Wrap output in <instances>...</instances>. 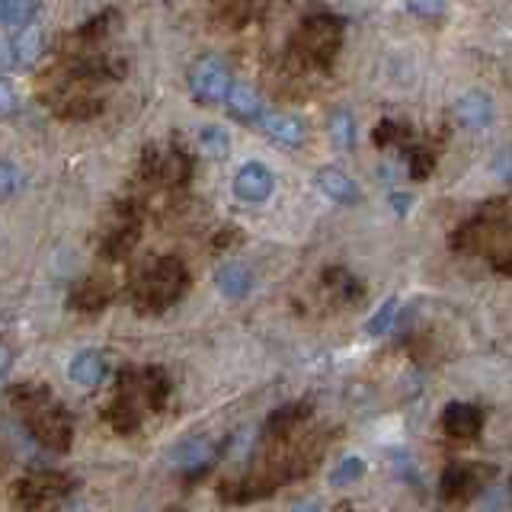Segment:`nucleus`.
<instances>
[{
	"label": "nucleus",
	"instance_id": "1",
	"mask_svg": "<svg viewBox=\"0 0 512 512\" xmlns=\"http://www.w3.org/2000/svg\"><path fill=\"white\" fill-rule=\"evenodd\" d=\"M7 397L20 410L39 445H45L48 452H68L74 439V420L61 404H55L42 384H13Z\"/></svg>",
	"mask_w": 512,
	"mask_h": 512
},
{
	"label": "nucleus",
	"instance_id": "2",
	"mask_svg": "<svg viewBox=\"0 0 512 512\" xmlns=\"http://www.w3.org/2000/svg\"><path fill=\"white\" fill-rule=\"evenodd\" d=\"M189 272L176 256H164L154 266L141 272V279L132 292V301L138 311H167L170 304H176L186 292Z\"/></svg>",
	"mask_w": 512,
	"mask_h": 512
},
{
	"label": "nucleus",
	"instance_id": "3",
	"mask_svg": "<svg viewBox=\"0 0 512 512\" xmlns=\"http://www.w3.org/2000/svg\"><path fill=\"white\" fill-rule=\"evenodd\" d=\"M340 36H343L340 16L320 13V16H311V20H304V26L298 29L295 48L308 64L324 68V64H330V58L336 55V48H340Z\"/></svg>",
	"mask_w": 512,
	"mask_h": 512
},
{
	"label": "nucleus",
	"instance_id": "4",
	"mask_svg": "<svg viewBox=\"0 0 512 512\" xmlns=\"http://www.w3.org/2000/svg\"><path fill=\"white\" fill-rule=\"evenodd\" d=\"M186 80H189L192 96H196L199 103H221L224 93H228V87H231V71L221 58L205 55L192 64Z\"/></svg>",
	"mask_w": 512,
	"mask_h": 512
},
{
	"label": "nucleus",
	"instance_id": "5",
	"mask_svg": "<svg viewBox=\"0 0 512 512\" xmlns=\"http://www.w3.org/2000/svg\"><path fill=\"white\" fill-rule=\"evenodd\" d=\"M71 490H74V477L61 471H36L13 484L16 500L23 506H45L52 500H61V496H68Z\"/></svg>",
	"mask_w": 512,
	"mask_h": 512
},
{
	"label": "nucleus",
	"instance_id": "6",
	"mask_svg": "<svg viewBox=\"0 0 512 512\" xmlns=\"http://www.w3.org/2000/svg\"><path fill=\"white\" fill-rule=\"evenodd\" d=\"M496 477V468L493 464H480V461H471V464H448L445 474H442V496L445 500H468V496L487 490V484Z\"/></svg>",
	"mask_w": 512,
	"mask_h": 512
},
{
	"label": "nucleus",
	"instance_id": "7",
	"mask_svg": "<svg viewBox=\"0 0 512 512\" xmlns=\"http://www.w3.org/2000/svg\"><path fill=\"white\" fill-rule=\"evenodd\" d=\"M256 125H260V132L266 138L282 144V148H298V144H304V138H308V125H304L298 116H292V112L263 109L260 116H256Z\"/></svg>",
	"mask_w": 512,
	"mask_h": 512
},
{
	"label": "nucleus",
	"instance_id": "8",
	"mask_svg": "<svg viewBox=\"0 0 512 512\" xmlns=\"http://www.w3.org/2000/svg\"><path fill=\"white\" fill-rule=\"evenodd\" d=\"M272 186H276V176H272V170L266 164H256V160L244 164L234 176V196L250 205L266 202L272 196Z\"/></svg>",
	"mask_w": 512,
	"mask_h": 512
},
{
	"label": "nucleus",
	"instance_id": "9",
	"mask_svg": "<svg viewBox=\"0 0 512 512\" xmlns=\"http://www.w3.org/2000/svg\"><path fill=\"white\" fill-rule=\"evenodd\" d=\"M442 429L448 439L455 442H471L480 436V429H484V410L474 407V404H461V400H455V404H448L445 413H442Z\"/></svg>",
	"mask_w": 512,
	"mask_h": 512
},
{
	"label": "nucleus",
	"instance_id": "10",
	"mask_svg": "<svg viewBox=\"0 0 512 512\" xmlns=\"http://www.w3.org/2000/svg\"><path fill=\"white\" fill-rule=\"evenodd\" d=\"M215 455H218L215 439H208V436H189V439H183L170 452V464H173V468L186 471V474H196V471H205L208 464L215 461Z\"/></svg>",
	"mask_w": 512,
	"mask_h": 512
},
{
	"label": "nucleus",
	"instance_id": "11",
	"mask_svg": "<svg viewBox=\"0 0 512 512\" xmlns=\"http://www.w3.org/2000/svg\"><path fill=\"white\" fill-rule=\"evenodd\" d=\"M314 186L336 205H359L362 202V189L340 167H320L314 176Z\"/></svg>",
	"mask_w": 512,
	"mask_h": 512
},
{
	"label": "nucleus",
	"instance_id": "12",
	"mask_svg": "<svg viewBox=\"0 0 512 512\" xmlns=\"http://www.w3.org/2000/svg\"><path fill=\"white\" fill-rule=\"evenodd\" d=\"M112 288H116V285H112L109 276H103V272H93V276H87L84 282H77V285H74V292H71V308H74V311H87V314L100 311V308H106V304H109Z\"/></svg>",
	"mask_w": 512,
	"mask_h": 512
},
{
	"label": "nucleus",
	"instance_id": "13",
	"mask_svg": "<svg viewBox=\"0 0 512 512\" xmlns=\"http://www.w3.org/2000/svg\"><path fill=\"white\" fill-rule=\"evenodd\" d=\"M215 285H218V292L224 298H231V301H240V298H247L253 292V269L247 263H240V260H228L218 272H215Z\"/></svg>",
	"mask_w": 512,
	"mask_h": 512
},
{
	"label": "nucleus",
	"instance_id": "14",
	"mask_svg": "<svg viewBox=\"0 0 512 512\" xmlns=\"http://www.w3.org/2000/svg\"><path fill=\"white\" fill-rule=\"evenodd\" d=\"M455 119H458V125L471 128V132H480V128H487L493 122V100L477 90L464 93L455 103Z\"/></svg>",
	"mask_w": 512,
	"mask_h": 512
},
{
	"label": "nucleus",
	"instance_id": "15",
	"mask_svg": "<svg viewBox=\"0 0 512 512\" xmlns=\"http://www.w3.org/2000/svg\"><path fill=\"white\" fill-rule=\"evenodd\" d=\"M138 237H141V228H138V221L125 218V221H119L116 228H112V231H109V234L103 237V247H100V253L106 256V260L119 263V260H125V256L135 250Z\"/></svg>",
	"mask_w": 512,
	"mask_h": 512
},
{
	"label": "nucleus",
	"instance_id": "16",
	"mask_svg": "<svg viewBox=\"0 0 512 512\" xmlns=\"http://www.w3.org/2000/svg\"><path fill=\"white\" fill-rule=\"evenodd\" d=\"M68 378L74 384H80V388H96V384L106 378V359L96 349L77 352V356L71 359V365H68Z\"/></svg>",
	"mask_w": 512,
	"mask_h": 512
},
{
	"label": "nucleus",
	"instance_id": "17",
	"mask_svg": "<svg viewBox=\"0 0 512 512\" xmlns=\"http://www.w3.org/2000/svg\"><path fill=\"white\" fill-rule=\"evenodd\" d=\"M224 103H228V112L237 122H256V116L263 112L260 93L250 84H237V80H231L228 93H224Z\"/></svg>",
	"mask_w": 512,
	"mask_h": 512
},
{
	"label": "nucleus",
	"instance_id": "18",
	"mask_svg": "<svg viewBox=\"0 0 512 512\" xmlns=\"http://www.w3.org/2000/svg\"><path fill=\"white\" fill-rule=\"evenodd\" d=\"M304 416H308V407L304 404H285V407H276L263 423V432L269 439H285L288 432H292Z\"/></svg>",
	"mask_w": 512,
	"mask_h": 512
},
{
	"label": "nucleus",
	"instance_id": "19",
	"mask_svg": "<svg viewBox=\"0 0 512 512\" xmlns=\"http://www.w3.org/2000/svg\"><path fill=\"white\" fill-rule=\"evenodd\" d=\"M106 423L116 429V432H122V436H128V432H135L138 429V423H141V413H138V407H135V400L128 397V391H122L119 397H116V404H112L109 410H106Z\"/></svg>",
	"mask_w": 512,
	"mask_h": 512
},
{
	"label": "nucleus",
	"instance_id": "20",
	"mask_svg": "<svg viewBox=\"0 0 512 512\" xmlns=\"http://www.w3.org/2000/svg\"><path fill=\"white\" fill-rule=\"evenodd\" d=\"M141 394L148 397V407L160 410L167 404V397H170V378L167 372H160V368H148V372H141Z\"/></svg>",
	"mask_w": 512,
	"mask_h": 512
},
{
	"label": "nucleus",
	"instance_id": "21",
	"mask_svg": "<svg viewBox=\"0 0 512 512\" xmlns=\"http://www.w3.org/2000/svg\"><path fill=\"white\" fill-rule=\"evenodd\" d=\"M324 285L336 295V301H343V304H352V301L362 298V282L352 279L346 269H327L324 272Z\"/></svg>",
	"mask_w": 512,
	"mask_h": 512
},
{
	"label": "nucleus",
	"instance_id": "22",
	"mask_svg": "<svg viewBox=\"0 0 512 512\" xmlns=\"http://www.w3.org/2000/svg\"><path fill=\"white\" fill-rule=\"evenodd\" d=\"M13 64H20V68H26V64H32L39 55H42V45H45V39H42V32L39 29H23L20 36H16L13 42Z\"/></svg>",
	"mask_w": 512,
	"mask_h": 512
},
{
	"label": "nucleus",
	"instance_id": "23",
	"mask_svg": "<svg viewBox=\"0 0 512 512\" xmlns=\"http://www.w3.org/2000/svg\"><path fill=\"white\" fill-rule=\"evenodd\" d=\"M327 132H330V141L336 144V148L349 151L352 144H356V119H352L349 109H336L330 122H327Z\"/></svg>",
	"mask_w": 512,
	"mask_h": 512
},
{
	"label": "nucleus",
	"instance_id": "24",
	"mask_svg": "<svg viewBox=\"0 0 512 512\" xmlns=\"http://www.w3.org/2000/svg\"><path fill=\"white\" fill-rule=\"evenodd\" d=\"M157 176H164L170 186H180L192 176V160L186 151H170L167 157H160V167H157Z\"/></svg>",
	"mask_w": 512,
	"mask_h": 512
},
{
	"label": "nucleus",
	"instance_id": "25",
	"mask_svg": "<svg viewBox=\"0 0 512 512\" xmlns=\"http://www.w3.org/2000/svg\"><path fill=\"white\" fill-rule=\"evenodd\" d=\"M199 141H202L205 154L212 160H224L231 154V138H228V132H224L221 125H205L199 132Z\"/></svg>",
	"mask_w": 512,
	"mask_h": 512
},
{
	"label": "nucleus",
	"instance_id": "26",
	"mask_svg": "<svg viewBox=\"0 0 512 512\" xmlns=\"http://www.w3.org/2000/svg\"><path fill=\"white\" fill-rule=\"evenodd\" d=\"M36 4L32 0H0V26H29Z\"/></svg>",
	"mask_w": 512,
	"mask_h": 512
},
{
	"label": "nucleus",
	"instance_id": "27",
	"mask_svg": "<svg viewBox=\"0 0 512 512\" xmlns=\"http://www.w3.org/2000/svg\"><path fill=\"white\" fill-rule=\"evenodd\" d=\"M365 471H368V464L362 458H356V455H349L330 471V484L333 487H349V484H356V480H362Z\"/></svg>",
	"mask_w": 512,
	"mask_h": 512
},
{
	"label": "nucleus",
	"instance_id": "28",
	"mask_svg": "<svg viewBox=\"0 0 512 512\" xmlns=\"http://www.w3.org/2000/svg\"><path fill=\"white\" fill-rule=\"evenodd\" d=\"M404 160H407V173H410V180H426V176L436 170V157H432V151L426 148H407L404 151Z\"/></svg>",
	"mask_w": 512,
	"mask_h": 512
},
{
	"label": "nucleus",
	"instance_id": "29",
	"mask_svg": "<svg viewBox=\"0 0 512 512\" xmlns=\"http://www.w3.org/2000/svg\"><path fill=\"white\" fill-rule=\"evenodd\" d=\"M394 320H397V298H388L372 317H368L365 333H368V336H384V333H388V330L394 327Z\"/></svg>",
	"mask_w": 512,
	"mask_h": 512
},
{
	"label": "nucleus",
	"instance_id": "30",
	"mask_svg": "<svg viewBox=\"0 0 512 512\" xmlns=\"http://www.w3.org/2000/svg\"><path fill=\"white\" fill-rule=\"evenodd\" d=\"M23 183H26L23 170L16 167L13 160H0V199L16 196V192L23 189Z\"/></svg>",
	"mask_w": 512,
	"mask_h": 512
},
{
	"label": "nucleus",
	"instance_id": "31",
	"mask_svg": "<svg viewBox=\"0 0 512 512\" xmlns=\"http://www.w3.org/2000/svg\"><path fill=\"white\" fill-rule=\"evenodd\" d=\"M100 109H103V103L100 100H71V103H64L61 109H58V116H64V119H93V116H100Z\"/></svg>",
	"mask_w": 512,
	"mask_h": 512
},
{
	"label": "nucleus",
	"instance_id": "32",
	"mask_svg": "<svg viewBox=\"0 0 512 512\" xmlns=\"http://www.w3.org/2000/svg\"><path fill=\"white\" fill-rule=\"evenodd\" d=\"M116 20V13H100V16H93L90 23H84L77 29V39L80 42H96V39H103L106 32H109V23Z\"/></svg>",
	"mask_w": 512,
	"mask_h": 512
},
{
	"label": "nucleus",
	"instance_id": "33",
	"mask_svg": "<svg viewBox=\"0 0 512 512\" xmlns=\"http://www.w3.org/2000/svg\"><path fill=\"white\" fill-rule=\"evenodd\" d=\"M407 10L413 16H423V20H432L445 10V0H407Z\"/></svg>",
	"mask_w": 512,
	"mask_h": 512
},
{
	"label": "nucleus",
	"instance_id": "34",
	"mask_svg": "<svg viewBox=\"0 0 512 512\" xmlns=\"http://www.w3.org/2000/svg\"><path fill=\"white\" fill-rule=\"evenodd\" d=\"M13 109H16V93L7 80H0V116H10Z\"/></svg>",
	"mask_w": 512,
	"mask_h": 512
},
{
	"label": "nucleus",
	"instance_id": "35",
	"mask_svg": "<svg viewBox=\"0 0 512 512\" xmlns=\"http://www.w3.org/2000/svg\"><path fill=\"white\" fill-rule=\"evenodd\" d=\"M391 141H397V125L394 122H378L375 144H378V148H384V144H391Z\"/></svg>",
	"mask_w": 512,
	"mask_h": 512
},
{
	"label": "nucleus",
	"instance_id": "36",
	"mask_svg": "<svg viewBox=\"0 0 512 512\" xmlns=\"http://www.w3.org/2000/svg\"><path fill=\"white\" fill-rule=\"evenodd\" d=\"M388 205L394 208L397 215H407L410 208H413V196H407V192H391V196H388Z\"/></svg>",
	"mask_w": 512,
	"mask_h": 512
},
{
	"label": "nucleus",
	"instance_id": "37",
	"mask_svg": "<svg viewBox=\"0 0 512 512\" xmlns=\"http://www.w3.org/2000/svg\"><path fill=\"white\" fill-rule=\"evenodd\" d=\"M13 68V45L10 39H0V71Z\"/></svg>",
	"mask_w": 512,
	"mask_h": 512
},
{
	"label": "nucleus",
	"instance_id": "38",
	"mask_svg": "<svg viewBox=\"0 0 512 512\" xmlns=\"http://www.w3.org/2000/svg\"><path fill=\"white\" fill-rule=\"evenodd\" d=\"M7 365H10V349H4V346H0V375L7 372Z\"/></svg>",
	"mask_w": 512,
	"mask_h": 512
}]
</instances>
